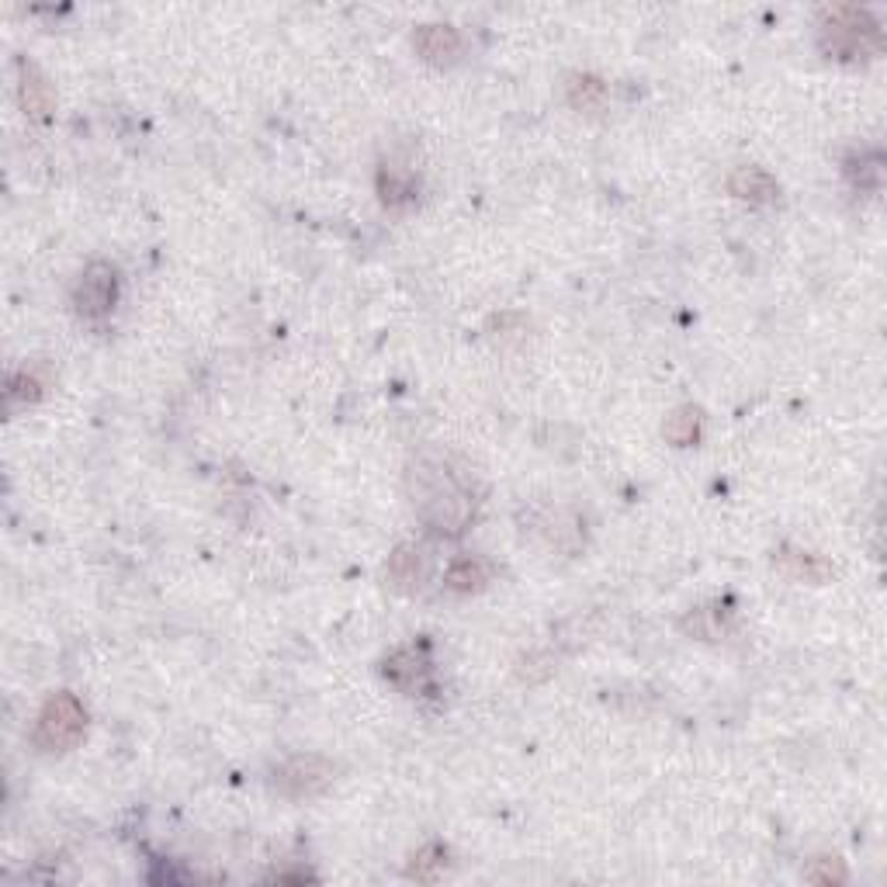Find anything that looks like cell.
I'll return each instance as SVG.
<instances>
[{"mask_svg": "<svg viewBox=\"0 0 887 887\" xmlns=\"http://www.w3.org/2000/svg\"><path fill=\"white\" fill-rule=\"evenodd\" d=\"M406 482H409V496H413L419 520H427L434 530L461 535L464 524L472 520V514H475L472 490L464 485V479L451 469L448 461L419 458L409 464Z\"/></svg>", "mask_w": 887, "mask_h": 887, "instance_id": "cell-1", "label": "cell"}, {"mask_svg": "<svg viewBox=\"0 0 887 887\" xmlns=\"http://www.w3.org/2000/svg\"><path fill=\"white\" fill-rule=\"evenodd\" d=\"M818 49L839 63H863L884 49L880 21L860 4H832L818 14Z\"/></svg>", "mask_w": 887, "mask_h": 887, "instance_id": "cell-2", "label": "cell"}, {"mask_svg": "<svg viewBox=\"0 0 887 887\" xmlns=\"http://www.w3.org/2000/svg\"><path fill=\"white\" fill-rule=\"evenodd\" d=\"M87 728V711L74 694H53L35 718L32 728V745L38 752H66L83 739Z\"/></svg>", "mask_w": 887, "mask_h": 887, "instance_id": "cell-3", "label": "cell"}, {"mask_svg": "<svg viewBox=\"0 0 887 887\" xmlns=\"http://www.w3.org/2000/svg\"><path fill=\"white\" fill-rule=\"evenodd\" d=\"M70 299H74V308H77L80 319L98 323V319L111 316V308H115V302H119V271L104 260L87 263L83 274L74 284Z\"/></svg>", "mask_w": 887, "mask_h": 887, "instance_id": "cell-4", "label": "cell"}, {"mask_svg": "<svg viewBox=\"0 0 887 887\" xmlns=\"http://www.w3.org/2000/svg\"><path fill=\"white\" fill-rule=\"evenodd\" d=\"M271 784L288 801H308L333 784V763L323 756H292L274 770Z\"/></svg>", "mask_w": 887, "mask_h": 887, "instance_id": "cell-5", "label": "cell"}, {"mask_svg": "<svg viewBox=\"0 0 887 887\" xmlns=\"http://www.w3.org/2000/svg\"><path fill=\"white\" fill-rule=\"evenodd\" d=\"M382 676L403 694H430L434 690V662L424 645H403L382 662Z\"/></svg>", "mask_w": 887, "mask_h": 887, "instance_id": "cell-6", "label": "cell"}, {"mask_svg": "<svg viewBox=\"0 0 887 887\" xmlns=\"http://www.w3.org/2000/svg\"><path fill=\"white\" fill-rule=\"evenodd\" d=\"M728 191L739 198V202H749L756 209H770L781 202V184L776 177L763 167H736L728 173Z\"/></svg>", "mask_w": 887, "mask_h": 887, "instance_id": "cell-7", "label": "cell"}, {"mask_svg": "<svg viewBox=\"0 0 887 887\" xmlns=\"http://www.w3.org/2000/svg\"><path fill=\"white\" fill-rule=\"evenodd\" d=\"M413 46L416 53L424 56L427 63H437V66H448L461 56V32L454 25H440V21H430V25H419L413 32Z\"/></svg>", "mask_w": 887, "mask_h": 887, "instance_id": "cell-8", "label": "cell"}, {"mask_svg": "<svg viewBox=\"0 0 887 887\" xmlns=\"http://www.w3.org/2000/svg\"><path fill=\"white\" fill-rule=\"evenodd\" d=\"M773 569L781 575H787V580H794V583H811V586L826 583L832 575V565L822 559V554H811V551L790 548V544L773 551Z\"/></svg>", "mask_w": 887, "mask_h": 887, "instance_id": "cell-9", "label": "cell"}, {"mask_svg": "<svg viewBox=\"0 0 887 887\" xmlns=\"http://www.w3.org/2000/svg\"><path fill=\"white\" fill-rule=\"evenodd\" d=\"M18 74H21V83H18L21 108H25L32 119H46L49 111H53V104H56L53 83L42 77V70H38L35 63H29V59L18 63Z\"/></svg>", "mask_w": 887, "mask_h": 887, "instance_id": "cell-10", "label": "cell"}, {"mask_svg": "<svg viewBox=\"0 0 887 887\" xmlns=\"http://www.w3.org/2000/svg\"><path fill=\"white\" fill-rule=\"evenodd\" d=\"M379 194L385 209H409L416 198H419V181L395 164H382L379 167Z\"/></svg>", "mask_w": 887, "mask_h": 887, "instance_id": "cell-11", "label": "cell"}, {"mask_svg": "<svg viewBox=\"0 0 887 887\" xmlns=\"http://www.w3.org/2000/svg\"><path fill=\"white\" fill-rule=\"evenodd\" d=\"M493 580V565L485 559H475V554H464V559H454L444 572V586L451 593H479L485 590V583Z\"/></svg>", "mask_w": 887, "mask_h": 887, "instance_id": "cell-12", "label": "cell"}, {"mask_svg": "<svg viewBox=\"0 0 887 887\" xmlns=\"http://www.w3.org/2000/svg\"><path fill=\"white\" fill-rule=\"evenodd\" d=\"M389 580L395 590H406L413 593L419 586V580H424V559H419V551L413 544H398L392 554H389Z\"/></svg>", "mask_w": 887, "mask_h": 887, "instance_id": "cell-13", "label": "cell"}, {"mask_svg": "<svg viewBox=\"0 0 887 887\" xmlns=\"http://www.w3.org/2000/svg\"><path fill=\"white\" fill-rule=\"evenodd\" d=\"M565 101L575 111H600L607 104V83L593 74H572L565 77Z\"/></svg>", "mask_w": 887, "mask_h": 887, "instance_id": "cell-14", "label": "cell"}, {"mask_svg": "<svg viewBox=\"0 0 887 887\" xmlns=\"http://www.w3.org/2000/svg\"><path fill=\"white\" fill-rule=\"evenodd\" d=\"M700 430H704V416L697 406H680L673 409L670 416H665V440L676 444V448H694V444L700 440Z\"/></svg>", "mask_w": 887, "mask_h": 887, "instance_id": "cell-15", "label": "cell"}, {"mask_svg": "<svg viewBox=\"0 0 887 887\" xmlns=\"http://www.w3.org/2000/svg\"><path fill=\"white\" fill-rule=\"evenodd\" d=\"M728 625H731V614L721 610V607H700V610H690L680 620V628L686 635L704 638V641H721L728 635Z\"/></svg>", "mask_w": 887, "mask_h": 887, "instance_id": "cell-16", "label": "cell"}, {"mask_svg": "<svg viewBox=\"0 0 887 887\" xmlns=\"http://www.w3.org/2000/svg\"><path fill=\"white\" fill-rule=\"evenodd\" d=\"M880 173H884V157L874 153H860V157L846 160V177L853 181V188L860 191H877L880 188Z\"/></svg>", "mask_w": 887, "mask_h": 887, "instance_id": "cell-17", "label": "cell"}, {"mask_svg": "<svg viewBox=\"0 0 887 887\" xmlns=\"http://www.w3.org/2000/svg\"><path fill=\"white\" fill-rule=\"evenodd\" d=\"M46 395V382L38 379L35 371H18V374H11V382H8V406L11 409H18V406H32V403H38V398Z\"/></svg>", "mask_w": 887, "mask_h": 887, "instance_id": "cell-18", "label": "cell"}, {"mask_svg": "<svg viewBox=\"0 0 887 887\" xmlns=\"http://www.w3.org/2000/svg\"><path fill=\"white\" fill-rule=\"evenodd\" d=\"M444 863H448V850L440 846V842H427L424 850H419L409 863V877L413 880H437L440 871H444Z\"/></svg>", "mask_w": 887, "mask_h": 887, "instance_id": "cell-19", "label": "cell"}, {"mask_svg": "<svg viewBox=\"0 0 887 887\" xmlns=\"http://www.w3.org/2000/svg\"><path fill=\"white\" fill-rule=\"evenodd\" d=\"M805 877L815 884H842L846 880V867H842V860H835V856H822L805 871Z\"/></svg>", "mask_w": 887, "mask_h": 887, "instance_id": "cell-20", "label": "cell"}]
</instances>
